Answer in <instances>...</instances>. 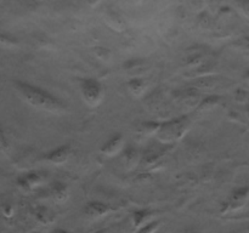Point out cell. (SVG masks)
Masks as SVG:
<instances>
[{
	"label": "cell",
	"mask_w": 249,
	"mask_h": 233,
	"mask_svg": "<svg viewBox=\"0 0 249 233\" xmlns=\"http://www.w3.org/2000/svg\"><path fill=\"white\" fill-rule=\"evenodd\" d=\"M12 86L19 97L34 108L53 114H62L67 112L65 102L43 87L17 79L12 80Z\"/></svg>",
	"instance_id": "cell-1"
},
{
	"label": "cell",
	"mask_w": 249,
	"mask_h": 233,
	"mask_svg": "<svg viewBox=\"0 0 249 233\" xmlns=\"http://www.w3.org/2000/svg\"><path fill=\"white\" fill-rule=\"evenodd\" d=\"M190 126V120L187 116H182L173 120L165 121L160 124V129L157 131V136L162 142H174V141L180 140L186 133Z\"/></svg>",
	"instance_id": "cell-2"
},
{
	"label": "cell",
	"mask_w": 249,
	"mask_h": 233,
	"mask_svg": "<svg viewBox=\"0 0 249 233\" xmlns=\"http://www.w3.org/2000/svg\"><path fill=\"white\" fill-rule=\"evenodd\" d=\"M79 90L83 101L91 108L99 106L104 100V86L99 80L94 79V78L79 79Z\"/></svg>",
	"instance_id": "cell-3"
},
{
	"label": "cell",
	"mask_w": 249,
	"mask_h": 233,
	"mask_svg": "<svg viewBox=\"0 0 249 233\" xmlns=\"http://www.w3.org/2000/svg\"><path fill=\"white\" fill-rule=\"evenodd\" d=\"M249 200V186L237 187L231 192L230 197L225 203H223L220 209V213L223 215L228 213H232V211H238L246 206V204Z\"/></svg>",
	"instance_id": "cell-4"
},
{
	"label": "cell",
	"mask_w": 249,
	"mask_h": 233,
	"mask_svg": "<svg viewBox=\"0 0 249 233\" xmlns=\"http://www.w3.org/2000/svg\"><path fill=\"white\" fill-rule=\"evenodd\" d=\"M45 182V176L41 172H27L17 179V184L23 192H32Z\"/></svg>",
	"instance_id": "cell-5"
},
{
	"label": "cell",
	"mask_w": 249,
	"mask_h": 233,
	"mask_svg": "<svg viewBox=\"0 0 249 233\" xmlns=\"http://www.w3.org/2000/svg\"><path fill=\"white\" fill-rule=\"evenodd\" d=\"M114 209L112 208L109 204L102 203V201H89L87 203V205L83 209V213L87 216L88 218H91V220H96V218L105 217L106 215L111 214Z\"/></svg>",
	"instance_id": "cell-6"
},
{
	"label": "cell",
	"mask_w": 249,
	"mask_h": 233,
	"mask_svg": "<svg viewBox=\"0 0 249 233\" xmlns=\"http://www.w3.org/2000/svg\"><path fill=\"white\" fill-rule=\"evenodd\" d=\"M73 153V148L71 145H62L55 150H50L44 155V160L53 165H62L67 162Z\"/></svg>",
	"instance_id": "cell-7"
},
{
	"label": "cell",
	"mask_w": 249,
	"mask_h": 233,
	"mask_svg": "<svg viewBox=\"0 0 249 233\" xmlns=\"http://www.w3.org/2000/svg\"><path fill=\"white\" fill-rule=\"evenodd\" d=\"M124 138L122 133H116V135L112 136L108 141L104 143V146L101 147L100 152L102 153L106 157H116L119 152L123 148Z\"/></svg>",
	"instance_id": "cell-8"
},
{
	"label": "cell",
	"mask_w": 249,
	"mask_h": 233,
	"mask_svg": "<svg viewBox=\"0 0 249 233\" xmlns=\"http://www.w3.org/2000/svg\"><path fill=\"white\" fill-rule=\"evenodd\" d=\"M33 215L34 217H36V220L44 226L51 225V223L55 222L56 220L55 213H53L50 208H48V206L45 205L36 206L33 210Z\"/></svg>",
	"instance_id": "cell-9"
},
{
	"label": "cell",
	"mask_w": 249,
	"mask_h": 233,
	"mask_svg": "<svg viewBox=\"0 0 249 233\" xmlns=\"http://www.w3.org/2000/svg\"><path fill=\"white\" fill-rule=\"evenodd\" d=\"M153 211L148 210V209H139L131 214V223H133L134 228L139 230L142 227L143 225L148 223L150 221L153 220Z\"/></svg>",
	"instance_id": "cell-10"
},
{
	"label": "cell",
	"mask_w": 249,
	"mask_h": 233,
	"mask_svg": "<svg viewBox=\"0 0 249 233\" xmlns=\"http://www.w3.org/2000/svg\"><path fill=\"white\" fill-rule=\"evenodd\" d=\"M50 194L51 198L53 199V201H56V203L58 204H62L65 203L68 199V197H70V191H68V187L66 186L65 183L56 181L51 184Z\"/></svg>",
	"instance_id": "cell-11"
},
{
	"label": "cell",
	"mask_w": 249,
	"mask_h": 233,
	"mask_svg": "<svg viewBox=\"0 0 249 233\" xmlns=\"http://www.w3.org/2000/svg\"><path fill=\"white\" fill-rule=\"evenodd\" d=\"M126 87L131 95H134L135 97H140L147 90V82L142 78H133L126 82Z\"/></svg>",
	"instance_id": "cell-12"
},
{
	"label": "cell",
	"mask_w": 249,
	"mask_h": 233,
	"mask_svg": "<svg viewBox=\"0 0 249 233\" xmlns=\"http://www.w3.org/2000/svg\"><path fill=\"white\" fill-rule=\"evenodd\" d=\"M160 227V220H152L148 223L143 225L142 227L139 228L136 233H156Z\"/></svg>",
	"instance_id": "cell-13"
},
{
	"label": "cell",
	"mask_w": 249,
	"mask_h": 233,
	"mask_svg": "<svg viewBox=\"0 0 249 233\" xmlns=\"http://www.w3.org/2000/svg\"><path fill=\"white\" fill-rule=\"evenodd\" d=\"M138 155H139V153L135 148L129 147L128 150H125V152H124V157H125L126 164H134V163L136 162V158H138Z\"/></svg>",
	"instance_id": "cell-14"
},
{
	"label": "cell",
	"mask_w": 249,
	"mask_h": 233,
	"mask_svg": "<svg viewBox=\"0 0 249 233\" xmlns=\"http://www.w3.org/2000/svg\"><path fill=\"white\" fill-rule=\"evenodd\" d=\"M237 4L240 9L242 10L243 14L249 17V0H237Z\"/></svg>",
	"instance_id": "cell-15"
},
{
	"label": "cell",
	"mask_w": 249,
	"mask_h": 233,
	"mask_svg": "<svg viewBox=\"0 0 249 233\" xmlns=\"http://www.w3.org/2000/svg\"><path fill=\"white\" fill-rule=\"evenodd\" d=\"M216 97L215 99H214V97H208V99L207 100H204L203 101V103L201 104V108H204V107H213L214 104L216 103Z\"/></svg>",
	"instance_id": "cell-16"
},
{
	"label": "cell",
	"mask_w": 249,
	"mask_h": 233,
	"mask_svg": "<svg viewBox=\"0 0 249 233\" xmlns=\"http://www.w3.org/2000/svg\"><path fill=\"white\" fill-rule=\"evenodd\" d=\"M2 214H4L5 216H12V208L10 205H6V206H2Z\"/></svg>",
	"instance_id": "cell-17"
},
{
	"label": "cell",
	"mask_w": 249,
	"mask_h": 233,
	"mask_svg": "<svg viewBox=\"0 0 249 233\" xmlns=\"http://www.w3.org/2000/svg\"><path fill=\"white\" fill-rule=\"evenodd\" d=\"M182 233H199V232H198V230H197V228L190 227V228H186V230H185Z\"/></svg>",
	"instance_id": "cell-18"
},
{
	"label": "cell",
	"mask_w": 249,
	"mask_h": 233,
	"mask_svg": "<svg viewBox=\"0 0 249 233\" xmlns=\"http://www.w3.org/2000/svg\"><path fill=\"white\" fill-rule=\"evenodd\" d=\"M53 233H70V232H67V231H63V230H56V231H53Z\"/></svg>",
	"instance_id": "cell-19"
},
{
	"label": "cell",
	"mask_w": 249,
	"mask_h": 233,
	"mask_svg": "<svg viewBox=\"0 0 249 233\" xmlns=\"http://www.w3.org/2000/svg\"><path fill=\"white\" fill-rule=\"evenodd\" d=\"M94 233H107V231H106V230H104V228H102V230H97V231H95Z\"/></svg>",
	"instance_id": "cell-20"
},
{
	"label": "cell",
	"mask_w": 249,
	"mask_h": 233,
	"mask_svg": "<svg viewBox=\"0 0 249 233\" xmlns=\"http://www.w3.org/2000/svg\"><path fill=\"white\" fill-rule=\"evenodd\" d=\"M247 114H248V118H249V107H248V109H247Z\"/></svg>",
	"instance_id": "cell-21"
},
{
	"label": "cell",
	"mask_w": 249,
	"mask_h": 233,
	"mask_svg": "<svg viewBox=\"0 0 249 233\" xmlns=\"http://www.w3.org/2000/svg\"><path fill=\"white\" fill-rule=\"evenodd\" d=\"M247 78H248V79H249V72L247 73Z\"/></svg>",
	"instance_id": "cell-22"
},
{
	"label": "cell",
	"mask_w": 249,
	"mask_h": 233,
	"mask_svg": "<svg viewBox=\"0 0 249 233\" xmlns=\"http://www.w3.org/2000/svg\"><path fill=\"white\" fill-rule=\"evenodd\" d=\"M32 233H38V232H32Z\"/></svg>",
	"instance_id": "cell-23"
},
{
	"label": "cell",
	"mask_w": 249,
	"mask_h": 233,
	"mask_svg": "<svg viewBox=\"0 0 249 233\" xmlns=\"http://www.w3.org/2000/svg\"><path fill=\"white\" fill-rule=\"evenodd\" d=\"M248 233H249V227H248Z\"/></svg>",
	"instance_id": "cell-24"
}]
</instances>
